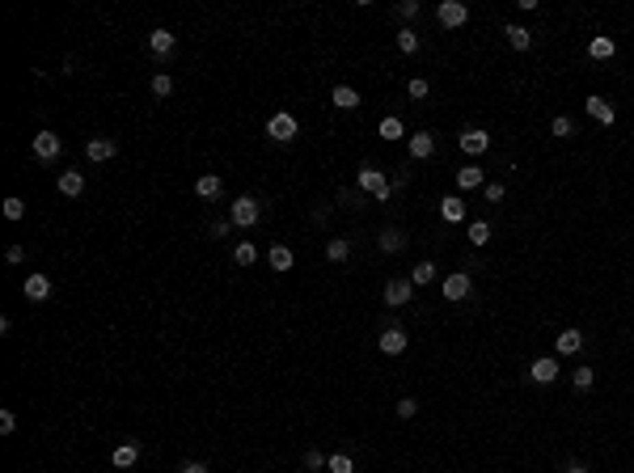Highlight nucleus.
I'll list each match as a JSON object with an SVG mask.
<instances>
[{"label": "nucleus", "instance_id": "obj_1", "mask_svg": "<svg viewBox=\"0 0 634 473\" xmlns=\"http://www.w3.org/2000/svg\"><path fill=\"white\" fill-rule=\"evenodd\" d=\"M258 216H262V203H258V199H250V194L233 199V207H229V220L237 224V229H254V224H258Z\"/></svg>", "mask_w": 634, "mask_h": 473}, {"label": "nucleus", "instance_id": "obj_2", "mask_svg": "<svg viewBox=\"0 0 634 473\" xmlns=\"http://www.w3.org/2000/svg\"><path fill=\"white\" fill-rule=\"evenodd\" d=\"M266 136H271L275 144H292V140L301 136V127H296V114H288V110L271 114V123H266Z\"/></svg>", "mask_w": 634, "mask_h": 473}, {"label": "nucleus", "instance_id": "obj_3", "mask_svg": "<svg viewBox=\"0 0 634 473\" xmlns=\"http://www.w3.org/2000/svg\"><path fill=\"white\" fill-rule=\"evenodd\" d=\"M359 190H368L372 199H389V194H394L389 178H385L381 169H372V165H364V169H359Z\"/></svg>", "mask_w": 634, "mask_h": 473}, {"label": "nucleus", "instance_id": "obj_4", "mask_svg": "<svg viewBox=\"0 0 634 473\" xmlns=\"http://www.w3.org/2000/svg\"><path fill=\"white\" fill-rule=\"evenodd\" d=\"M60 153H64V136H55V131H38L34 136V157L38 161H60Z\"/></svg>", "mask_w": 634, "mask_h": 473}, {"label": "nucleus", "instance_id": "obj_5", "mask_svg": "<svg viewBox=\"0 0 634 473\" xmlns=\"http://www.w3.org/2000/svg\"><path fill=\"white\" fill-rule=\"evenodd\" d=\"M435 17H440V26L457 30V26H466V21H470V5H461V0H444V5L435 9Z\"/></svg>", "mask_w": 634, "mask_h": 473}, {"label": "nucleus", "instance_id": "obj_6", "mask_svg": "<svg viewBox=\"0 0 634 473\" xmlns=\"http://www.w3.org/2000/svg\"><path fill=\"white\" fill-rule=\"evenodd\" d=\"M470 292H474L470 270H453V275H444V301H466Z\"/></svg>", "mask_w": 634, "mask_h": 473}, {"label": "nucleus", "instance_id": "obj_7", "mask_svg": "<svg viewBox=\"0 0 634 473\" xmlns=\"http://www.w3.org/2000/svg\"><path fill=\"white\" fill-rule=\"evenodd\" d=\"M457 144H461V153H470V157H482L486 148H491V136H486L482 127H466L457 136Z\"/></svg>", "mask_w": 634, "mask_h": 473}, {"label": "nucleus", "instance_id": "obj_8", "mask_svg": "<svg viewBox=\"0 0 634 473\" xmlns=\"http://www.w3.org/2000/svg\"><path fill=\"white\" fill-rule=\"evenodd\" d=\"M410 296H414V283H410V279H389V283H385V305H389V309L410 305Z\"/></svg>", "mask_w": 634, "mask_h": 473}, {"label": "nucleus", "instance_id": "obj_9", "mask_svg": "<svg viewBox=\"0 0 634 473\" xmlns=\"http://www.w3.org/2000/svg\"><path fill=\"white\" fill-rule=\"evenodd\" d=\"M583 110H588V114H592V118L600 123V127H613V118H618V110H613V106H609V102H605V97H600V93H592V97H588V102H583Z\"/></svg>", "mask_w": 634, "mask_h": 473}, {"label": "nucleus", "instance_id": "obj_10", "mask_svg": "<svg viewBox=\"0 0 634 473\" xmlns=\"http://www.w3.org/2000/svg\"><path fill=\"white\" fill-rule=\"evenodd\" d=\"M114 153H118V144H114L110 136H93V140L85 144V157H89V161H110Z\"/></svg>", "mask_w": 634, "mask_h": 473}, {"label": "nucleus", "instance_id": "obj_11", "mask_svg": "<svg viewBox=\"0 0 634 473\" xmlns=\"http://www.w3.org/2000/svg\"><path fill=\"white\" fill-rule=\"evenodd\" d=\"M529 381H533V385H554V381H558V359H533Z\"/></svg>", "mask_w": 634, "mask_h": 473}, {"label": "nucleus", "instance_id": "obj_12", "mask_svg": "<svg viewBox=\"0 0 634 473\" xmlns=\"http://www.w3.org/2000/svg\"><path fill=\"white\" fill-rule=\"evenodd\" d=\"M21 292H26V301H47V296H51V279H47L42 270H34V275H26Z\"/></svg>", "mask_w": 634, "mask_h": 473}, {"label": "nucleus", "instance_id": "obj_13", "mask_svg": "<svg viewBox=\"0 0 634 473\" xmlns=\"http://www.w3.org/2000/svg\"><path fill=\"white\" fill-rule=\"evenodd\" d=\"M406 342H410V338H406V334H402L398 326H389V330H385V334L377 338V346H381L385 355H402V351H406Z\"/></svg>", "mask_w": 634, "mask_h": 473}, {"label": "nucleus", "instance_id": "obj_14", "mask_svg": "<svg viewBox=\"0 0 634 473\" xmlns=\"http://www.w3.org/2000/svg\"><path fill=\"white\" fill-rule=\"evenodd\" d=\"M588 55H592L596 64H605V60H613V55H618V42L609 38V34H596V38L588 42Z\"/></svg>", "mask_w": 634, "mask_h": 473}, {"label": "nucleus", "instance_id": "obj_15", "mask_svg": "<svg viewBox=\"0 0 634 473\" xmlns=\"http://www.w3.org/2000/svg\"><path fill=\"white\" fill-rule=\"evenodd\" d=\"M110 461H114V469H136V461H140V444H136V439H127V444H118Z\"/></svg>", "mask_w": 634, "mask_h": 473}, {"label": "nucleus", "instance_id": "obj_16", "mask_svg": "<svg viewBox=\"0 0 634 473\" xmlns=\"http://www.w3.org/2000/svg\"><path fill=\"white\" fill-rule=\"evenodd\" d=\"M81 190H85V173H81V169H64V173H60V194L77 199Z\"/></svg>", "mask_w": 634, "mask_h": 473}, {"label": "nucleus", "instance_id": "obj_17", "mask_svg": "<svg viewBox=\"0 0 634 473\" xmlns=\"http://www.w3.org/2000/svg\"><path fill=\"white\" fill-rule=\"evenodd\" d=\"M431 153H435V136H431V131L410 136V157H414V161H427Z\"/></svg>", "mask_w": 634, "mask_h": 473}, {"label": "nucleus", "instance_id": "obj_18", "mask_svg": "<svg viewBox=\"0 0 634 473\" xmlns=\"http://www.w3.org/2000/svg\"><path fill=\"white\" fill-rule=\"evenodd\" d=\"M579 346H583V334H579V330H563V334L554 338V351H558V355H575Z\"/></svg>", "mask_w": 634, "mask_h": 473}, {"label": "nucleus", "instance_id": "obj_19", "mask_svg": "<svg viewBox=\"0 0 634 473\" xmlns=\"http://www.w3.org/2000/svg\"><path fill=\"white\" fill-rule=\"evenodd\" d=\"M149 51H153L157 60H165L169 51H174V34H169V30H153V34H149Z\"/></svg>", "mask_w": 634, "mask_h": 473}, {"label": "nucleus", "instance_id": "obj_20", "mask_svg": "<svg viewBox=\"0 0 634 473\" xmlns=\"http://www.w3.org/2000/svg\"><path fill=\"white\" fill-rule=\"evenodd\" d=\"M330 102H334L338 110H355V106H359V93H355L351 85H334V93H330Z\"/></svg>", "mask_w": 634, "mask_h": 473}, {"label": "nucleus", "instance_id": "obj_21", "mask_svg": "<svg viewBox=\"0 0 634 473\" xmlns=\"http://www.w3.org/2000/svg\"><path fill=\"white\" fill-rule=\"evenodd\" d=\"M377 245H381V254H398V250H406V233L402 229H385Z\"/></svg>", "mask_w": 634, "mask_h": 473}, {"label": "nucleus", "instance_id": "obj_22", "mask_svg": "<svg viewBox=\"0 0 634 473\" xmlns=\"http://www.w3.org/2000/svg\"><path fill=\"white\" fill-rule=\"evenodd\" d=\"M457 186L466 190V194H470V190H478V186H486V182H482V169H478V165H466V169H457Z\"/></svg>", "mask_w": 634, "mask_h": 473}, {"label": "nucleus", "instance_id": "obj_23", "mask_svg": "<svg viewBox=\"0 0 634 473\" xmlns=\"http://www.w3.org/2000/svg\"><path fill=\"white\" fill-rule=\"evenodd\" d=\"M440 212H444V220H466V199L461 194H448V199H440Z\"/></svg>", "mask_w": 634, "mask_h": 473}, {"label": "nucleus", "instance_id": "obj_24", "mask_svg": "<svg viewBox=\"0 0 634 473\" xmlns=\"http://www.w3.org/2000/svg\"><path fill=\"white\" fill-rule=\"evenodd\" d=\"M220 190H225V186H220V178H216V173H203V178H194V194H199V199H216Z\"/></svg>", "mask_w": 634, "mask_h": 473}, {"label": "nucleus", "instance_id": "obj_25", "mask_svg": "<svg viewBox=\"0 0 634 473\" xmlns=\"http://www.w3.org/2000/svg\"><path fill=\"white\" fill-rule=\"evenodd\" d=\"M266 262H271V270H292V262H296V258H292V250H288V245H271V254H266Z\"/></svg>", "mask_w": 634, "mask_h": 473}, {"label": "nucleus", "instance_id": "obj_26", "mask_svg": "<svg viewBox=\"0 0 634 473\" xmlns=\"http://www.w3.org/2000/svg\"><path fill=\"white\" fill-rule=\"evenodd\" d=\"M503 34H507V42L516 47V51H529V47H533V34L524 26H503Z\"/></svg>", "mask_w": 634, "mask_h": 473}, {"label": "nucleus", "instance_id": "obj_27", "mask_svg": "<svg viewBox=\"0 0 634 473\" xmlns=\"http://www.w3.org/2000/svg\"><path fill=\"white\" fill-rule=\"evenodd\" d=\"M326 258H330V262H347V258H351V241H343V237H330V245H326Z\"/></svg>", "mask_w": 634, "mask_h": 473}, {"label": "nucleus", "instance_id": "obj_28", "mask_svg": "<svg viewBox=\"0 0 634 473\" xmlns=\"http://www.w3.org/2000/svg\"><path fill=\"white\" fill-rule=\"evenodd\" d=\"M466 237H470V245H478V250H482V245H486V241H491V224H486V220H474V224H470V233H466Z\"/></svg>", "mask_w": 634, "mask_h": 473}, {"label": "nucleus", "instance_id": "obj_29", "mask_svg": "<svg viewBox=\"0 0 634 473\" xmlns=\"http://www.w3.org/2000/svg\"><path fill=\"white\" fill-rule=\"evenodd\" d=\"M431 279H435V266H431V262H419V266L410 270V283H414V287H423V283H431Z\"/></svg>", "mask_w": 634, "mask_h": 473}, {"label": "nucleus", "instance_id": "obj_30", "mask_svg": "<svg viewBox=\"0 0 634 473\" xmlns=\"http://www.w3.org/2000/svg\"><path fill=\"white\" fill-rule=\"evenodd\" d=\"M326 469H330V473H355V461H351L347 452H334V457L326 461Z\"/></svg>", "mask_w": 634, "mask_h": 473}, {"label": "nucleus", "instance_id": "obj_31", "mask_svg": "<svg viewBox=\"0 0 634 473\" xmlns=\"http://www.w3.org/2000/svg\"><path fill=\"white\" fill-rule=\"evenodd\" d=\"M406 127H402V118H381V140H402Z\"/></svg>", "mask_w": 634, "mask_h": 473}, {"label": "nucleus", "instance_id": "obj_32", "mask_svg": "<svg viewBox=\"0 0 634 473\" xmlns=\"http://www.w3.org/2000/svg\"><path fill=\"white\" fill-rule=\"evenodd\" d=\"M398 51L414 55V51H419V34H414V30H398Z\"/></svg>", "mask_w": 634, "mask_h": 473}, {"label": "nucleus", "instance_id": "obj_33", "mask_svg": "<svg viewBox=\"0 0 634 473\" xmlns=\"http://www.w3.org/2000/svg\"><path fill=\"white\" fill-rule=\"evenodd\" d=\"M550 131H554V136H558V140H571V136H575V123H571V118H567V114H558V118H554V123H550Z\"/></svg>", "mask_w": 634, "mask_h": 473}, {"label": "nucleus", "instance_id": "obj_34", "mask_svg": "<svg viewBox=\"0 0 634 473\" xmlns=\"http://www.w3.org/2000/svg\"><path fill=\"white\" fill-rule=\"evenodd\" d=\"M592 381H596V372H592V368H575V372H571V385H575L579 393H583V389H592Z\"/></svg>", "mask_w": 634, "mask_h": 473}, {"label": "nucleus", "instance_id": "obj_35", "mask_svg": "<svg viewBox=\"0 0 634 473\" xmlns=\"http://www.w3.org/2000/svg\"><path fill=\"white\" fill-rule=\"evenodd\" d=\"M233 258H237V266H254V262H258V250L246 241V245H237V254H233Z\"/></svg>", "mask_w": 634, "mask_h": 473}, {"label": "nucleus", "instance_id": "obj_36", "mask_svg": "<svg viewBox=\"0 0 634 473\" xmlns=\"http://www.w3.org/2000/svg\"><path fill=\"white\" fill-rule=\"evenodd\" d=\"M153 93L157 97H169V93H174V81H169L165 72H157V77H153Z\"/></svg>", "mask_w": 634, "mask_h": 473}, {"label": "nucleus", "instance_id": "obj_37", "mask_svg": "<svg viewBox=\"0 0 634 473\" xmlns=\"http://www.w3.org/2000/svg\"><path fill=\"white\" fill-rule=\"evenodd\" d=\"M5 216H9V220H21V216H26V203H21L17 194H13V199H5Z\"/></svg>", "mask_w": 634, "mask_h": 473}, {"label": "nucleus", "instance_id": "obj_38", "mask_svg": "<svg viewBox=\"0 0 634 473\" xmlns=\"http://www.w3.org/2000/svg\"><path fill=\"white\" fill-rule=\"evenodd\" d=\"M482 194H486V203H503V182H486Z\"/></svg>", "mask_w": 634, "mask_h": 473}, {"label": "nucleus", "instance_id": "obj_39", "mask_svg": "<svg viewBox=\"0 0 634 473\" xmlns=\"http://www.w3.org/2000/svg\"><path fill=\"white\" fill-rule=\"evenodd\" d=\"M406 93H410V97H427V93H431V85H427L423 77H414V81L406 85Z\"/></svg>", "mask_w": 634, "mask_h": 473}, {"label": "nucleus", "instance_id": "obj_40", "mask_svg": "<svg viewBox=\"0 0 634 473\" xmlns=\"http://www.w3.org/2000/svg\"><path fill=\"white\" fill-rule=\"evenodd\" d=\"M17 431V418H13V410H0V435H13Z\"/></svg>", "mask_w": 634, "mask_h": 473}, {"label": "nucleus", "instance_id": "obj_41", "mask_svg": "<svg viewBox=\"0 0 634 473\" xmlns=\"http://www.w3.org/2000/svg\"><path fill=\"white\" fill-rule=\"evenodd\" d=\"M305 469H326V457L317 452V448H309V452H305Z\"/></svg>", "mask_w": 634, "mask_h": 473}, {"label": "nucleus", "instance_id": "obj_42", "mask_svg": "<svg viewBox=\"0 0 634 473\" xmlns=\"http://www.w3.org/2000/svg\"><path fill=\"white\" fill-rule=\"evenodd\" d=\"M414 410H419L414 397H402V402H398V418H414Z\"/></svg>", "mask_w": 634, "mask_h": 473}, {"label": "nucleus", "instance_id": "obj_43", "mask_svg": "<svg viewBox=\"0 0 634 473\" xmlns=\"http://www.w3.org/2000/svg\"><path fill=\"white\" fill-rule=\"evenodd\" d=\"M398 13L410 21V17H419V0H402V5H398Z\"/></svg>", "mask_w": 634, "mask_h": 473}, {"label": "nucleus", "instance_id": "obj_44", "mask_svg": "<svg viewBox=\"0 0 634 473\" xmlns=\"http://www.w3.org/2000/svg\"><path fill=\"white\" fill-rule=\"evenodd\" d=\"M182 473H207V465H186Z\"/></svg>", "mask_w": 634, "mask_h": 473}, {"label": "nucleus", "instance_id": "obj_45", "mask_svg": "<svg viewBox=\"0 0 634 473\" xmlns=\"http://www.w3.org/2000/svg\"><path fill=\"white\" fill-rule=\"evenodd\" d=\"M567 473H588V469H583V465H571V469H567Z\"/></svg>", "mask_w": 634, "mask_h": 473}]
</instances>
